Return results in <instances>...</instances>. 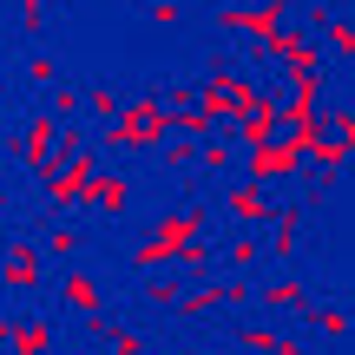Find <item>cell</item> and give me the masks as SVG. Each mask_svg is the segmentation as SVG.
I'll return each mask as SVG.
<instances>
[{
  "label": "cell",
  "mask_w": 355,
  "mask_h": 355,
  "mask_svg": "<svg viewBox=\"0 0 355 355\" xmlns=\"http://www.w3.org/2000/svg\"><path fill=\"white\" fill-rule=\"evenodd\" d=\"M263 303H270V309H303V290H296V283H270Z\"/></svg>",
  "instance_id": "5b68a950"
},
{
  "label": "cell",
  "mask_w": 355,
  "mask_h": 355,
  "mask_svg": "<svg viewBox=\"0 0 355 355\" xmlns=\"http://www.w3.org/2000/svg\"><path fill=\"white\" fill-rule=\"evenodd\" d=\"M0 277H7V290H33V283H40V250H33V243H13Z\"/></svg>",
  "instance_id": "7a4b0ae2"
},
{
  "label": "cell",
  "mask_w": 355,
  "mask_h": 355,
  "mask_svg": "<svg viewBox=\"0 0 355 355\" xmlns=\"http://www.w3.org/2000/svg\"><path fill=\"white\" fill-rule=\"evenodd\" d=\"M171 132V105H152V99H132L125 112L105 125V139L112 145H158Z\"/></svg>",
  "instance_id": "6da1fadb"
},
{
  "label": "cell",
  "mask_w": 355,
  "mask_h": 355,
  "mask_svg": "<svg viewBox=\"0 0 355 355\" xmlns=\"http://www.w3.org/2000/svg\"><path fill=\"white\" fill-rule=\"evenodd\" d=\"M316 329L336 343V336H349V316H343V309H316Z\"/></svg>",
  "instance_id": "8992f818"
},
{
  "label": "cell",
  "mask_w": 355,
  "mask_h": 355,
  "mask_svg": "<svg viewBox=\"0 0 355 355\" xmlns=\"http://www.w3.org/2000/svg\"><path fill=\"white\" fill-rule=\"evenodd\" d=\"M20 13H26V26H40V0H20Z\"/></svg>",
  "instance_id": "52a82bcc"
},
{
  "label": "cell",
  "mask_w": 355,
  "mask_h": 355,
  "mask_svg": "<svg viewBox=\"0 0 355 355\" xmlns=\"http://www.w3.org/2000/svg\"><path fill=\"white\" fill-rule=\"evenodd\" d=\"M92 204H99V211H119V204H125V178H92V191H86Z\"/></svg>",
  "instance_id": "277c9868"
},
{
  "label": "cell",
  "mask_w": 355,
  "mask_h": 355,
  "mask_svg": "<svg viewBox=\"0 0 355 355\" xmlns=\"http://www.w3.org/2000/svg\"><path fill=\"white\" fill-rule=\"evenodd\" d=\"M66 303H73L79 316H92V309H99V290H92L86 270H73V277H66Z\"/></svg>",
  "instance_id": "3957f363"
}]
</instances>
